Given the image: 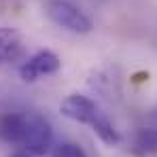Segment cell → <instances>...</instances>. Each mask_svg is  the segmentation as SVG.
Returning <instances> with one entry per match:
<instances>
[{
	"label": "cell",
	"mask_w": 157,
	"mask_h": 157,
	"mask_svg": "<svg viewBox=\"0 0 157 157\" xmlns=\"http://www.w3.org/2000/svg\"><path fill=\"white\" fill-rule=\"evenodd\" d=\"M59 110H62L64 117H68V119H72L77 123H83V125H89L100 136V140L104 144H108V147H117L121 142L119 132L115 130V125L110 123L106 113H102V108L91 98L81 96V94H72L62 102Z\"/></svg>",
	"instance_id": "6da1fadb"
},
{
	"label": "cell",
	"mask_w": 157,
	"mask_h": 157,
	"mask_svg": "<svg viewBox=\"0 0 157 157\" xmlns=\"http://www.w3.org/2000/svg\"><path fill=\"white\" fill-rule=\"evenodd\" d=\"M62 62L59 57L53 51H36L34 55H30L26 62L21 64L19 68V77L24 78L26 83H32V81H38L40 77H49V75H55L59 70Z\"/></svg>",
	"instance_id": "277c9868"
},
{
	"label": "cell",
	"mask_w": 157,
	"mask_h": 157,
	"mask_svg": "<svg viewBox=\"0 0 157 157\" xmlns=\"http://www.w3.org/2000/svg\"><path fill=\"white\" fill-rule=\"evenodd\" d=\"M45 13L55 26L64 28L75 34H89L94 30V21L78 9L77 4L68 0H47L45 2Z\"/></svg>",
	"instance_id": "3957f363"
},
{
	"label": "cell",
	"mask_w": 157,
	"mask_h": 157,
	"mask_svg": "<svg viewBox=\"0 0 157 157\" xmlns=\"http://www.w3.org/2000/svg\"><path fill=\"white\" fill-rule=\"evenodd\" d=\"M24 36L15 28H0V68L17 62L24 55Z\"/></svg>",
	"instance_id": "5b68a950"
},
{
	"label": "cell",
	"mask_w": 157,
	"mask_h": 157,
	"mask_svg": "<svg viewBox=\"0 0 157 157\" xmlns=\"http://www.w3.org/2000/svg\"><path fill=\"white\" fill-rule=\"evenodd\" d=\"M53 157H87V155L75 142H59L53 151Z\"/></svg>",
	"instance_id": "ba28073f"
},
{
	"label": "cell",
	"mask_w": 157,
	"mask_h": 157,
	"mask_svg": "<svg viewBox=\"0 0 157 157\" xmlns=\"http://www.w3.org/2000/svg\"><path fill=\"white\" fill-rule=\"evenodd\" d=\"M11 157H34L32 153H28L26 149H17V151H13V155Z\"/></svg>",
	"instance_id": "9c48e42d"
},
{
	"label": "cell",
	"mask_w": 157,
	"mask_h": 157,
	"mask_svg": "<svg viewBox=\"0 0 157 157\" xmlns=\"http://www.w3.org/2000/svg\"><path fill=\"white\" fill-rule=\"evenodd\" d=\"M132 153L136 157H151L157 153V128H140L132 138Z\"/></svg>",
	"instance_id": "8992f818"
},
{
	"label": "cell",
	"mask_w": 157,
	"mask_h": 157,
	"mask_svg": "<svg viewBox=\"0 0 157 157\" xmlns=\"http://www.w3.org/2000/svg\"><path fill=\"white\" fill-rule=\"evenodd\" d=\"M21 125H24V115L21 113H6L0 117V140L9 144H19L21 142Z\"/></svg>",
	"instance_id": "52a82bcc"
},
{
	"label": "cell",
	"mask_w": 157,
	"mask_h": 157,
	"mask_svg": "<svg viewBox=\"0 0 157 157\" xmlns=\"http://www.w3.org/2000/svg\"><path fill=\"white\" fill-rule=\"evenodd\" d=\"M24 125H21V142L19 147L26 149L34 157H43L53 147L51 123L36 110H24Z\"/></svg>",
	"instance_id": "7a4b0ae2"
}]
</instances>
